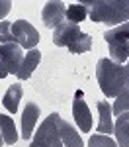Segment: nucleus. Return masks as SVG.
<instances>
[{"instance_id":"5701e85b","label":"nucleus","mask_w":129,"mask_h":147,"mask_svg":"<svg viewBox=\"0 0 129 147\" xmlns=\"http://www.w3.org/2000/svg\"><path fill=\"white\" fill-rule=\"evenodd\" d=\"M125 82L129 86V59H127V67H125Z\"/></svg>"},{"instance_id":"f03ea898","label":"nucleus","mask_w":129,"mask_h":147,"mask_svg":"<svg viewBox=\"0 0 129 147\" xmlns=\"http://www.w3.org/2000/svg\"><path fill=\"white\" fill-rule=\"evenodd\" d=\"M96 79L98 84L108 98H116L119 92L127 86L125 82V67L114 63L112 59H100L96 65Z\"/></svg>"},{"instance_id":"6ab92c4d","label":"nucleus","mask_w":129,"mask_h":147,"mask_svg":"<svg viewBox=\"0 0 129 147\" xmlns=\"http://www.w3.org/2000/svg\"><path fill=\"white\" fill-rule=\"evenodd\" d=\"M90 49H92V37L88 34H84V32H82V34L76 37V41L69 47L70 53H86V51H90Z\"/></svg>"},{"instance_id":"aec40b11","label":"nucleus","mask_w":129,"mask_h":147,"mask_svg":"<svg viewBox=\"0 0 129 147\" xmlns=\"http://www.w3.org/2000/svg\"><path fill=\"white\" fill-rule=\"evenodd\" d=\"M88 147H117V143L106 134H98L88 139Z\"/></svg>"},{"instance_id":"9d476101","label":"nucleus","mask_w":129,"mask_h":147,"mask_svg":"<svg viewBox=\"0 0 129 147\" xmlns=\"http://www.w3.org/2000/svg\"><path fill=\"white\" fill-rule=\"evenodd\" d=\"M39 106L33 102H27L25 108L22 112V137L23 139H31V131H33V125L37 124V118H39Z\"/></svg>"},{"instance_id":"412c9836","label":"nucleus","mask_w":129,"mask_h":147,"mask_svg":"<svg viewBox=\"0 0 129 147\" xmlns=\"http://www.w3.org/2000/svg\"><path fill=\"white\" fill-rule=\"evenodd\" d=\"M2 43H16L12 35V24L10 22H0V45Z\"/></svg>"},{"instance_id":"4468645a","label":"nucleus","mask_w":129,"mask_h":147,"mask_svg":"<svg viewBox=\"0 0 129 147\" xmlns=\"http://www.w3.org/2000/svg\"><path fill=\"white\" fill-rule=\"evenodd\" d=\"M98 112H100V122L96 131H102V134H114V122H112V106L106 100L98 102Z\"/></svg>"},{"instance_id":"2eb2a0df","label":"nucleus","mask_w":129,"mask_h":147,"mask_svg":"<svg viewBox=\"0 0 129 147\" xmlns=\"http://www.w3.org/2000/svg\"><path fill=\"white\" fill-rule=\"evenodd\" d=\"M0 134H2V139L6 145H14L18 141V131H16L14 120L2 112H0Z\"/></svg>"},{"instance_id":"7ed1b4c3","label":"nucleus","mask_w":129,"mask_h":147,"mask_svg":"<svg viewBox=\"0 0 129 147\" xmlns=\"http://www.w3.org/2000/svg\"><path fill=\"white\" fill-rule=\"evenodd\" d=\"M104 39L110 45V59L117 65H123L129 59V22L104 32Z\"/></svg>"},{"instance_id":"dca6fc26","label":"nucleus","mask_w":129,"mask_h":147,"mask_svg":"<svg viewBox=\"0 0 129 147\" xmlns=\"http://www.w3.org/2000/svg\"><path fill=\"white\" fill-rule=\"evenodd\" d=\"M20 100H22V84H12L10 88L6 90L4 94V108L8 110L10 114H16L18 112V106H20Z\"/></svg>"},{"instance_id":"1a4fd4ad","label":"nucleus","mask_w":129,"mask_h":147,"mask_svg":"<svg viewBox=\"0 0 129 147\" xmlns=\"http://www.w3.org/2000/svg\"><path fill=\"white\" fill-rule=\"evenodd\" d=\"M80 28L78 26H74V24L70 22H63L59 28H55V34H53V43L59 47H67L69 49L74 41H76V37L80 35Z\"/></svg>"},{"instance_id":"4be33fe9","label":"nucleus","mask_w":129,"mask_h":147,"mask_svg":"<svg viewBox=\"0 0 129 147\" xmlns=\"http://www.w3.org/2000/svg\"><path fill=\"white\" fill-rule=\"evenodd\" d=\"M10 10H12V2H10V0H4V2L0 0V20H2V18H6Z\"/></svg>"},{"instance_id":"a211bd4d","label":"nucleus","mask_w":129,"mask_h":147,"mask_svg":"<svg viewBox=\"0 0 129 147\" xmlns=\"http://www.w3.org/2000/svg\"><path fill=\"white\" fill-rule=\"evenodd\" d=\"M123 112H129V86H125L123 90L116 96V102L112 106V114L114 116H119Z\"/></svg>"},{"instance_id":"423d86ee","label":"nucleus","mask_w":129,"mask_h":147,"mask_svg":"<svg viewBox=\"0 0 129 147\" xmlns=\"http://www.w3.org/2000/svg\"><path fill=\"white\" fill-rule=\"evenodd\" d=\"M12 35H14V39H16V43L22 47V49H27V51L35 49L37 41H39L37 30H35L29 22H25V20H16V22H12Z\"/></svg>"},{"instance_id":"ddd939ff","label":"nucleus","mask_w":129,"mask_h":147,"mask_svg":"<svg viewBox=\"0 0 129 147\" xmlns=\"http://www.w3.org/2000/svg\"><path fill=\"white\" fill-rule=\"evenodd\" d=\"M114 134L117 139V147H129V112L117 116L114 122Z\"/></svg>"},{"instance_id":"f257e3e1","label":"nucleus","mask_w":129,"mask_h":147,"mask_svg":"<svg viewBox=\"0 0 129 147\" xmlns=\"http://www.w3.org/2000/svg\"><path fill=\"white\" fill-rule=\"evenodd\" d=\"M80 4L88 10L92 22L108 26L129 22V0H84Z\"/></svg>"},{"instance_id":"6e6552de","label":"nucleus","mask_w":129,"mask_h":147,"mask_svg":"<svg viewBox=\"0 0 129 147\" xmlns=\"http://www.w3.org/2000/svg\"><path fill=\"white\" fill-rule=\"evenodd\" d=\"M65 2L61 0H53V2H45L43 6V12H41V20H43V26L47 30H55L61 24L65 22Z\"/></svg>"},{"instance_id":"0eeeda50","label":"nucleus","mask_w":129,"mask_h":147,"mask_svg":"<svg viewBox=\"0 0 129 147\" xmlns=\"http://www.w3.org/2000/svg\"><path fill=\"white\" fill-rule=\"evenodd\" d=\"M84 94L82 90L74 92V102H72V116H74V122L78 125L80 131H90L92 129V114L90 108L86 106V102L82 100Z\"/></svg>"},{"instance_id":"20e7f679","label":"nucleus","mask_w":129,"mask_h":147,"mask_svg":"<svg viewBox=\"0 0 129 147\" xmlns=\"http://www.w3.org/2000/svg\"><path fill=\"white\" fill-rule=\"evenodd\" d=\"M59 122H61V116L57 112L47 116L45 122L37 127L29 147H63V141L59 136Z\"/></svg>"},{"instance_id":"f8f14e48","label":"nucleus","mask_w":129,"mask_h":147,"mask_svg":"<svg viewBox=\"0 0 129 147\" xmlns=\"http://www.w3.org/2000/svg\"><path fill=\"white\" fill-rule=\"evenodd\" d=\"M59 136H61L63 147H84L80 136L76 134V129H74L69 122H65L63 118H61V122H59Z\"/></svg>"},{"instance_id":"39448f33","label":"nucleus","mask_w":129,"mask_h":147,"mask_svg":"<svg viewBox=\"0 0 129 147\" xmlns=\"http://www.w3.org/2000/svg\"><path fill=\"white\" fill-rule=\"evenodd\" d=\"M23 61V51L18 43H2L0 45V79L8 75H18V69Z\"/></svg>"},{"instance_id":"f3484780","label":"nucleus","mask_w":129,"mask_h":147,"mask_svg":"<svg viewBox=\"0 0 129 147\" xmlns=\"http://www.w3.org/2000/svg\"><path fill=\"white\" fill-rule=\"evenodd\" d=\"M86 16H88V10H86L82 4H69V8H67V12H65L67 22L74 24V26H78L80 22H84Z\"/></svg>"},{"instance_id":"b1692460","label":"nucleus","mask_w":129,"mask_h":147,"mask_svg":"<svg viewBox=\"0 0 129 147\" xmlns=\"http://www.w3.org/2000/svg\"><path fill=\"white\" fill-rule=\"evenodd\" d=\"M2 143H4V139H2V134H0V147H2Z\"/></svg>"},{"instance_id":"9b49d317","label":"nucleus","mask_w":129,"mask_h":147,"mask_svg":"<svg viewBox=\"0 0 129 147\" xmlns=\"http://www.w3.org/2000/svg\"><path fill=\"white\" fill-rule=\"evenodd\" d=\"M39 61H41V51H39V49L27 51V53L23 55V61H22V65H20V69H18V75H16V77L20 80H27L31 77V73L37 69Z\"/></svg>"}]
</instances>
